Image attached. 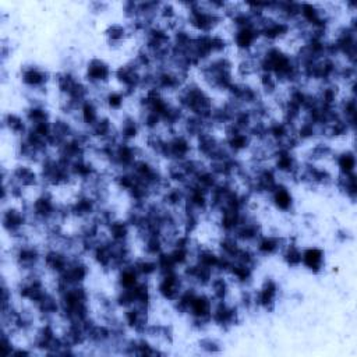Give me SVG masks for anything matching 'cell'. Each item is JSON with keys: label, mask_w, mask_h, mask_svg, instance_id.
Here are the masks:
<instances>
[{"label": "cell", "mask_w": 357, "mask_h": 357, "mask_svg": "<svg viewBox=\"0 0 357 357\" xmlns=\"http://www.w3.org/2000/svg\"><path fill=\"white\" fill-rule=\"evenodd\" d=\"M301 268L314 275H319L325 268V250L317 244L301 247Z\"/></svg>", "instance_id": "6da1fadb"}]
</instances>
